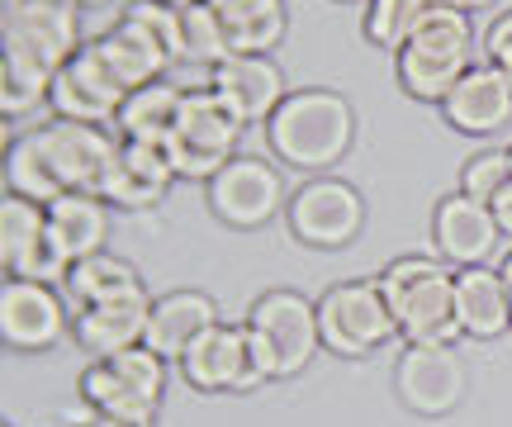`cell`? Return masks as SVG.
Instances as JSON below:
<instances>
[{"mask_svg":"<svg viewBox=\"0 0 512 427\" xmlns=\"http://www.w3.org/2000/svg\"><path fill=\"white\" fill-rule=\"evenodd\" d=\"M76 0H24L0 15V110L19 119L48 100L53 76L81 53Z\"/></svg>","mask_w":512,"mask_h":427,"instance_id":"1","label":"cell"},{"mask_svg":"<svg viewBox=\"0 0 512 427\" xmlns=\"http://www.w3.org/2000/svg\"><path fill=\"white\" fill-rule=\"evenodd\" d=\"M389 314L399 323V337L413 347H456V271L437 257H399L380 276Z\"/></svg>","mask_w":512,"mask_h":427,"instance_id":"2","label":"cell"},{"mask_svg":"<svg viewBox=\"0 0 512 427\" xmlns=\"http://www.w3.org/2000/svg\"><path fill=\"white\" fill-rule=\"evenodd\" d=\"M351 138H356V114H351L347 95L323 91V86L290 91L266 124V143H271L275 162H290L299 171H323L342 162Z\"/></svg>","mask_w":512,"mask_h":427,"instance_id":"3","label":"cell"},{"mask_svg":"<svg viewBox=\"0 0 512 427\" xmlns=\"http://www.w3.org/2000/svg\"><path fill=\"white\" fill-rule=\"evenodd\" d=\"M399 86L413 100L441 105L460 86V76L475 67V24L470 10H460L456 0H441L432 15L418 24V34L403 43L399 53Z\"/></svg>","mask_w":512,"mask_h":427,"instance_id":"4","label":"cell"},{"mask_svg":"<svg viewBox=\"0 0 512 427\" xmlns=\"http://www.w3.org/2000/svg\"><path fill=\"white\" fill-rule=\"evenodd\" d=\"M242 129L247 124L214 95L209 81L190 86L181 100V114H176V129L166 138V157H171L176 176H185V181H214L238 157Z\"/></svg>","mask_w":512,"mask_h":427,"instance_id":"5","label":"cell"},{"mask_svg":"<svg viewBox=\"0 0 512 427\" xmlns=\"http://www.w3.org/2000/svg\"><path fill=\"white\" fill-rule=\"evenodd\" d=\"M76 390L95 409V418L157 423V409H162V394H166V361L152 347L100 356V361H91L81 371Z\"/></svg>","mask_w":512,"mask_h":427,"instance_id":"6","label":"cell"},{"mask_svg":"<svg viewBox=\"0 0 512 427\" xmlns=\"http://www.w3.org/2000/svg\"><path fill=\"white\" fill-rule=\"evenodd\" d=\"M181 380L190 390H261L271 385V356L247 323H214L209 333L181 356Z\"/></svg>","mask_w":512,"mask_h":427,"instance_id":"7","label":"cell"},{"mask_svg":"<svg viewBox=\"0 0 512 427\" xmlns=\"http://www.w3.org/2000/svg\"><path fill=\"white\" fill-rule=\"evenodd\" d=\"M318 333L323 347L337 356H366L399 337V323L389 314L380 280H337L318 299Z\"/></svg>","mask_w":512,"mask_h":427,"instance_id":"8","label":"cell"},{"mask_svg":"<svg viewBox=\"0 0 512 427\" xmlns=\"http://www.w3.org/2000/svg\"><path fill=\"white\" fill-rule=\"evenodd\" d=\"M247 328L261 337V347L271 356V375L290 380V375L309 371V361L323 347L318 333V304H309L294 290H271L247 309Z\"/></svg>","mask_w":512,"mask_h":427,"instance_id":"9","label":"cell"},{"mask_svg":"<svg viewBox=\"0 0 512 427\" xmlns=\"http://www.w3.org/2000/svg\"><path fill=\"white\" fill-rule=\"evenodd\" d=\"M0 266L5 276L19 280H43V285H62L72 261L57 252L53 228H48V205H34L24 195L0 200Z\"/></svg>","mask_w":512,"mask_h":427,"instance_id":"10","label":"cell"},{"mask_svg":"<svg viewBox=\"0 0 512 427\" xmlns=\"http://www.w3.org/2000/svg\"><path fill=\"white\" fill-rule=\"evenodd\" d=\"M0 337L10 352H53L72 337V309L57 285L5 276L0 285Z\"/></svg>","mask_w":512,"mask_h":427,"instance_id":"11","label":"cell"},{"mask_svg":"<svg viewBox=\"0 0 512 427\" xmlns=\"http://www.w3.org/2000/svg\"><path fill=\"white\" fill-rule=\"evenodd\" d=\"M128 86L119 76L110 72V62L100 57V48L91 43H81V53L53 76V86H48V105H53L57 119H76V124H105L114 129V119L124 110L128 100Z\"/></svg>","mask_w":512,"mask_h":427,"instance_id":"12","label":"cell"},{"mask_svg":"<svg viewBox=\"0 0 512 427\" xmlns=\"http://www.w3.org/2000/svg\"><path fill=\"white\" fill-rule=\"evenodd\" d=\"M34 138L67 195L72 190L100 195L105 171L114 162V148H119L114 129H105V124H76V119H53V124H38Z\"/></svg>","mask_w":512,"mask_h":427,"instance_id":"13","label":"cell"},{"mask_svg":"<svg viewBox=\"0 0 512 427\" xmlns=\"http://www.w3.org/2000/svg\"><path fill=\"white\" fill-rule=\"evenodd\" d=\"M290 233L309 247H347L366 228V200L337 176H318L290 195Z\"/></svg>","mask_w":512,"mask_h":427,"instance_id":"14","label":"cell"},{"mask_svg":"<svg viewBox=\"0 0 512 427\" xmlns=\"http://www.w3.org/2000/svg\"><path fill=\"white\" fill-rule=\"evenodd\" d=\"M285 205H290L285 181H280V171H275L271 162H261V157H242L238 152V157L209 181V209L219 214V223L242 228V233L271 223Z\"/></svg>","mask_w":512,"mask_h":427,"instance_id":"15","label":"cell"},{"mask_svg":"<svg viewBox=\"0 0 512 427\" xmlns=\"http://www.w3.org/2000/svg\"><path fill=\"white\" fill-rule=\"evenodd\" d=\"M152 304H157V299L147 295V285L128 290V295L100 299V304H81V309H72V342L91 356V361L133 352V347L147 342Z\"/></svg>","mask_w":512,"mask_h":427,"instance_id":"16","label":"cell"},{"mask_svg":"<svg viewBox=\"0 0 512 427\" xmlns=\"http://www.w3.org/2000/svg\"><path fill=\"white\" fill-rule=\"evenodd\" d=\"M394 390L413 413L441 418L465 399V366L451 347H413L408 342V352L394 366Z\"/></svg>","mask_w":512,"mask_h":427,"instance_id":"17","label":"cell"},{"mask_svg":"<svg viewBox=\"0 0 512 427\" xmlns=\"http://www.w3.org/2000/svg\"><path fill=\"white\" fill-rule=\"evenodd\" d=\"M498 219L489 205H479V200H470L465 190H456V195H446L437 205V214H432V242H437V252L446 266H489V257H494L498 247Z\"/></svg>","mask_w":512,"mask_h":427,"instance_id":"18","label":"cell"},{"mask_svg":"<svg viewBox=\"0 0 512 427\" xmlns=\"http://www.w3.org/2000/svg\"><path fill=\"white\" fill-rule=\"evenodd\" d=\"M209 86L242 124H271V114L285 105V72L275 67V57H228L209 72Z\"/></svg>","mask_w":512,"mask_h":427,"instance_id":"19","label":"cell"},{"mask_svg":"<svg viewBox=\"0 0 512 427\" xmlns=\"http://www.w3.org/2000/svg\"><path fill=\"white\" fill-rule=\"evenodd\" d=\"M446 124L460 133H494L512 119V81L503 67L494 62H475L470 72L460 76V86L446 100Z\"/></svg>","mask_w":512,"mask_h":427,"instance_id":"20","label":"cell"},{"mask_svg":"<svg viewBox=\"0 0 512 427\" xmlns=\"http://www.w3.org/2000/svg\"><path fill=\"white\" fill-rule=\"evenodd\" d=\"M171 181H176V167H171L166 148H152V143H124V138H119L100 195H105L110 205L147 209L171 190Z\"/></svg>","mask_w":512,"mask_h":427,"instance_id":"21","label":"cell"},{"mask_svg":"<svg viewBox=\"0 0 512 427\" xmlns=\"http://www.w3.org/2000/svg\"><path fill=\"white\" fill-rule=\"evenodd\" d=\"M214 323H219V304L204 295V290H171V295H162L152 304L143 347H152L162 361H176V366H181V356L190 352Z\"/></svg>","mask_w":512,"mask_h":427,"instance_id":"22","label":"cell"},{"mask_svg":"<svg viewBox=\"0 0 512 427\" xmlns=\"http://www.w3.org/2000/svg\"><path fill=\"white\" fill-rule=\"evenodd\" d=\"M456 323L465 337H503L512 333V299L503 271L489 266H460L456 271Z\"/></svg>","mask_w":512,"mask_h":427,"instance_id":"23","label":"cell"},{"mask_svg":"<svg viewBox=\"0 0 512 427\" xmlns=\"http://www.w3.org/2000/svg\"><path fill=\"white\" fill-rule=\"evenodd\" d=\"M48 228H53L57 252L72 261H86L95 252H105V238H110V200L105 195H62L48 205Z\"/></svg>","mask_w":512,"mask_h":427,"instance_id":"24","label":"cell"},{"mask_svg":"<svg viewBox=\"0 0 512 427\" xmlns=\"http://www.w3.org/2000/svg\"><path fill=\"white\" fill-rule=\"evenodd\" d=\"M95 48H100V57L110 62V72L124 81L128 91L152 86V81H162V76L176 67V57L166 53V48L147 34V29H138L133 19H119L110 34L95 38Z\"/></svg>","mask_w":512,"mask_h":427,"instance_id":"25","label":"cell"},{"mask_svg":"<svg viewBox=\"0 0 512 427\" xmlns=\"http://www.w3.org/2000/svg\"><path fill=\"white\" fill-rule=\"evenodd\" d=\"M185 91L176 81H152V86H138V91L124 100V110L114 119V133L124 143H152V148H166V138L176 129V114H181Z\"/></svg>","mask_w":512,"mask_h":427,"instance_id":"26","label":"cell"},{"mask_svg":"<svg viewBox=\"0 0 512 427\" xmlns=\"http://www.w3.org/2000/svg\"><path fill=\"white\" fill-rule=\"evenodd\" d=\"M138 285H143L138 266L124 257H114V252H95V257L76 261L72 271H67V280H62L72 309L100 304V299H114V295H128V290H138Z\"/></svg>","mask_w":512,"mask_h":427,"instance_id":"27","label":"cell"},{"mask_svg":"<svg viewBox=\"0 0 512 427\" xmlns=\"http://www.w3.org/2000/svg\"><path fill=\"white\" fill-rule=\"evenodd\" d=\"M5 190H10V195H24V200H34V205H53V200L67 195L62 181L53 176V167H48L43 148H38L34 129L10 138V148H5Z\"/></svg>","mask_w":512,"mask_h":427,"instance_id":"28","label":"cell"},{"mask_svg":"<svg viewBox=\"0 0 512 427\" xmlns=\"http://www.w3.org/2000/svg\"><path fill=\"white\" fill-rule=\"evenodd\" d=\"M228 24V43H233V57H271V48L285 38V0H256L247 10L223 19Z\"/></svg>","mask_w":512,"mask_h":427,"instance_id":"29","label":"cell"},{"mask_svg":"<svg viewBox=\"0 0 512 427\" xmlns=\"http://www.w3.org/2000/svg\"><path fill=\"white\" fill-rule=\"evenodd\" d=\"M181 43H185V62H200L209 72L233 57L228 24H223V15L214 5H204V0H195V5L181 10Z\"/></svg>","mask_w":512,"mask_h":427,"instance_id":"30","label":"cell"},{"mask_svg":"<svg viewBox=\"0 0 512 427\" xmlns=\"http://www.w3.org/2000/svg\"><path fill=\"white\" fill-rule=\"evenodd\" d=\"M437 5L441 0H366V38L375 48H394L399 53Z\"/></svg>","mask_w":512,"mask_h":427,"instance_id":"31","label":"cell"},{"mask_svg":"<svg viewBox=\"0 0 512 427\" xmlns=\"http://www.w3.org/2000/svg\"><path fill=\"white\" fill-rule=\"evenodd\" d=\"M503 186H512V157H508V148H503V152H479V157H470V162H465L460 190H465L470 200H479V205H494Z\"/></svg>","mask_w":512,"mask_h":427,"instance_id":"32","label":"cell"},{"mask_svg":"<svg viewBox=\"0 0 512 427\" xmlns=\"http://www.w3.org/2000/svg\"><path fill=\"white\" fill-rule=\"evenodd\" d=\"M484 57H489L494 67H503V72H512V10H503V15L484 29Z\"/></svg>","mask_w":512,"mask_h":427,"instance_id":"33","label":"cell"},{"mask_svg":"<svg viewBox=\"0 0 512 427\" xmlns=\"http://www.w3.org/2000/svg\"><path fill=\"white\" fill-rule=\"evenodd\" d=\"M489 209H494V219H498V233H503V238H512V186L498 190V200Z\"/></svg>","mask_w":512,"mask_h":427,"instance_id":"34","label":"cell"},{"mask_svg":"<svg viewBox=\"0 0 512 427\" xmlns=\"http://www.w3.org/2000/svg\"><path fill=\"white\" fill-rule=\"evenodd\" d=\"M204 5H214V10L228 19V15H238V10H247V5H256V0H204Z\"/></svg>","mask_w":512,"mask_h":427,"instance_id":"35","label":"cell"},{"mask_svg":"<svg viewBox=\"0 0 512 427\" xmlns=\"http://www.w3.org/2000/svg\"><path fill=\"white\" fill-rule=\"evenodd\" d=\"M81 427H152V423H119V418H91V423Z\"/></svg>","mask_w":512,"mask_h":427,"instance_id":"36","label":"cell"},{"mask_svg":"<svg viewBox=\"0 0 512 427\" xmlns=\"http://www.w3.org/2000/svg\"><path fill=\"white\" fill-rule=\"evenodd\" d=\"M460 10H489V5H494V0H456Z\"/></svg>","mask_w":512,"mask_h":427,"instance_id":"37","label":"cell"},{"mask_svg":"<svg viewBox=\"0 0 512 427\" xmlns=\"http://www.w3.org/2000/svg\"><path fill=\"white\" fill-rule=\"evenodd\" d=\"M498 271H503V280H508V299H512V252L503 257V266H498Z\"/></svg>","mask_w":512,"mask_h":427,"instance_id":"38","label":"cell"},{"mask_svg":"<svg viewBox=\"0 0 512 427\" xmlns=\"http://www.w3.org/2000/svg\"><path fill=\"white\" fill-rule=\"evenodd\" d=\"M76 5H86V10H95V5H110V0H76Z\"/></svg>","mask_w":512,"mask_h":427,"instance_id":"39","label":"cell"},{"mask_svg":"<svg viewBox=\"0 0 512 427\" xmlns=\"http://www.w3.org/2000/svg\"><path fill=\"white\" fill-rule=\"evenodd\" d=\"M162 5H176V10H185V5H195V0H162Z\"/></svg>","mask_w":512,"mask_h":427,"instance_id":"40","label":"cell"},{"mask_svg":"<svg viewBox=\"0 0 512 427\" xmlns=\"http://www.w3.org/2000/svg\"><path fill=\"white\" fill-rule=\"evenodd\" d=\"M342 5H361V0H342Z\"/></svg>","mask_w":512,"mask_h":427,"instance_id":"41","label":"cell"},{"mask_svg":"<svg viewBox=\"0 0 512 427\" xmlns=\"http://www.w3.org/2000/svg\"><path fill=\"white\" fill-rule=\"evenodd\" d=\"M508 81H512V72H508Z\"/></svg>","mask_w":512,"mask_h":427,"instance_id":"42","label":"cell"},{"mask_svg":"<svg viewBox=\"0 0 512 427\" xmlns=\"http://www.w3.org/2000/svg\"><path fill=\"white\" fill-rule=\"evenodd\" d=\"M508 157H512V148H508Z\"/></svg>","mask_w":512,"mask_h":427,"instance_id":"43","label":"cell"}]
</instances>
